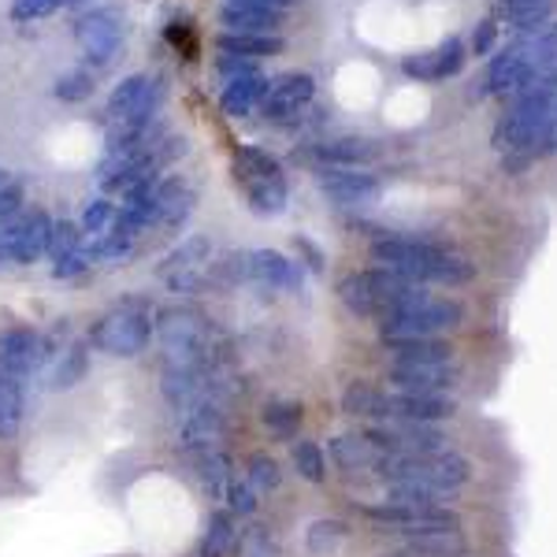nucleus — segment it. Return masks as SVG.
Returning <instances> with one entry per match:
<instances>
[{
    "label": "nucleus",
    "instance_id": "1",
    "mask_svg": "<svg viewBox=\"0 0 557 557\" xmlns=\"http://www.w3.org/2000/svg\"><path fill=\"white\" fill-rule=\"evenodd\" d=\"M546 78H557V23L550 20L539 30L517 34L513 41L502 52H494V60L483 71V97H498V101H509L520 89L546 83Z\"/></svg>",
    "mask_w": 557,
    "mask_h": 557
},
{
    "label": "nucleus",
    "instance_id": "2",
    "mask_svg": "<svg viewBox=\"0 0 557 557\" xmlns=\"http://www.w3.org/2000/svg\"><path fill=\"white\" fill-rule=\"evenodd\" d=\"M375 268L398 272L412 278L420 286H465L475 278V264L465 253H457L450 246H438L428 238H409V235H386L372 246Z\"/></svg>",
    "mask_w": 557,
    "mask_h": 557
},
{
    "label": "nucleus",
    "instance_id": "3",
    "mask_svg": "<svg viewBox=\"0 0 557 557\" xmlns=\"http://www.w3.org/2000/svg\"><path fill=\"white\" fill-rule=\"evenodd\" d=\"M380 480L391 483H406V487H424L435 498L450 502L465 491V483L472 480V465L465 454L443 450V454H428V457H409V454H383L372 469Z\"/></svg>",
    "mask_w": 557,
    "mask_h": 557
},
{
    "label": "nucleus",
    "instance_id": "4",
    "mask_svg": "<svg viewBox=\"0 0 557 557\" xmlns=\"http://www.w3.org/2000/svg\"><path fill=\"white\" fill-rule=\"evenodd\" d=\"M431 298L428 286L412 283V278L386 272V268H372V272H354L338 283V301L346 305L354 317H386L394 309H406Z\"/></svg>",
    "mask_w": 557,
    "mask_h": 557
},
{
    "label": "nucleus",
    "instance_id": "5",
    "mask_svg": "<svg viewBox=\"0 0 557 557\" xmlns=\"http://www.w3.org/2000/svg\"><path fill=\"white\" fill-rule=\"evenodd\" d=\"M157 335L164 346V368H220V343L212 338V323L201 312H160Z\"/></svg>",
    "mask_w": 557,
    "mask_h": 557
},
{
    "label": "nucleus",
    "instance_id": "6",
    "mask_svg": "<svg viewBox=\"0 0 557 557\" xmlns=\"http://www.w3.org/2000/svg\"><path fill=\"white\" fill-rule=\"evenodd\" d=\"M465 323V305L461 301H446V298H424L406 309H394L380 317V343L401 346V343H420V338H438V335H454Z\"/></svg>",
    "mask_w": 557,
    "mask_h": 557
},
{
    "label": "nucleus",
    "instance_id": "7",
    "mask_svg": "<svg viewBox=\"0 0 557 557\" xmlns=\"http://www.w3.org/2000/svg\"><path fill=\"white\" fill-rule=\"evenodd\" d=\"M231 172H235V183L242 186L246 205L257 215H275L286 209L290 190H286V175L272 152H264L257 146H242V149H235Z\"/></svg>",
    "mask_w": 557,
    "mask_h": 557
},
{
    "label": "nucleus",
    "instance_id": "8",
    "mask_svg": "<svg viewBox=\"0 0 557 557\" xmlns=\"http://www.w3.org/2000/svg\"><path fill=\"white\" fill-rule=\"evenodd\" d=\"M157 335L152 312L138 301H123L108 309L101 320L89 327V346L101 349L108 357H138Z\"/></svg>",
    "mask_w": 557,
    "mask_h": 557
},
{
    "label": "nucleus",
    "instance_id": "9",
    "mask_svg": "<svg viewBox=\"0 0 557 557\" xmlns=\"http://www.w3.org/2000/svg\"><path fill=\"white\" fill-rule=\"evenodd\" d=\"M368 443L383 454H409V457H428L450 450V435L438 424H406V420H394V424H375L364 431Z\"/></svg>",
    "mask_w": 557,
    "mask_h": 557
},
{
    "label": "nucleus",
    "instance_id": "10",
    "mask_svg": "<svg viewBox=\"0 0 557 557\" xmlns=\"http://www.w3.org/2000/svg\"><path fill=\"white\" fill-rule=\"evenodd\" d=\"M75 41H78V49H83L86 64H94V67L112 64L123 45L120 12H115V8H86L75 20Z\"/></svg>",
    "mask_w": 557,
    "mask_h": 557
},
{
    "label": "nucleus",
    "instance_id": "11",
    "mask_svg": "<svg viewBox=\"0 0 557 557\" xmlns=\"http://www.w3.org/2000/svg\"><path fill=\"white\" fill-rule=\"evenodd\" d=\"M457 417V398L446 391H391L383 406V424H446Z\"/></svg>",
    "mask_w": 557,
    "mask_h": 557
},
{
    "label": "nucleus",
    "instance_id": "12",
    "mask_svg": "<svg viewBox=\"0 0 557 557\" xmlns=\"http://www.w3.org/2000/svg\"><path fill=\"white\" fill-rule=\"evenodd\" d=\"M52 361L49 338H41L30 327H8L0 331V372L12 375V380H34L45 364Z\"/></svg>",
    "mask_w": 557,
    "mask_h": 557
},
{
    "label": "nucleus",
    "instance_id": "13",
    "mask_svg": "<svg viewBox=\"0 0 557 557\" xmlns=\"http://www.w3.org/2000/svg\"><path fill=\"white\" fill-rule=\"evenodd\" d=\"M361 517L372 524L391 528V532H428V528H454L461 524L454 509L446 506H412V502H375V506H361Z\"/></svg>",
    "mask_w": 557,
    "mask_h": 557
},
{
    "label": "nucleus",
    "instance_id": "14",
    "mask_svg": "<svg viewBox=\"0 0 557 557\" xmlns=\"http://www.w3.org/2000/svg\"><path fill=\"white\" fill-rule=\"evenodd\" d=\"M223 438H227V409L223 401H201L190 412H183V428H178V443L183 450L194 457L223 450Z\"/></svg>",
    "mask_w": 557,
    "mask_h": 557
},
{
    "label": "nucleus",
    "instance_id": "15",
    "mask_svg": "<svg viewBox=\"0 0 557 557\" xmlns=\"http://www.w3.org/2000/svg\"><path fill=\"white\" fill-rule=\"evenodd\" d=\"M312 97H317V83H312L309 75H301V71H294V75H283V78H275V83H268L260 112H264V120L278 123V127H290V123H298V115L305 108L312 104Z\"/></svg>",
    "mask_w": 557,
    "mask_h": 557
},
{
    "label": "nucleus",
    "instance_id": "16",
    "mask_svg": "<svg viewBox=\"0 0 557 557\" xmlns=\"http://www.w3.org/2000/svg\"><path fill=\"white\" fill-rule=\"evenodd\" d=\"M209 257H212V242L209 238H190L175 249L172 257L160 264V278H164L172 290H205V275H209Z\"/></svg>",
    "mask_w": 557,
    "mask_h": 557
},
{
    "label": "nucleus",
    "instance_id": "17",
    "mask_svg": "<svg viewBox=\"0 0 557 557\" xmlns=\"http://www.w3.org/2000/svg\"><path fill=\"white\" fill-rule=\"evenodd\" d=\"M465 41L461 38H446L438 41L435 49L428 52H412V57L401 60V75L406 78H417V83H443V78H454L465 71Z\"/></svg>",
    "mask_w": 557,
    "mask_h": 557
},
{
    "label": "nucleus",
    "instance_id": "18",
    "mask_svg": "<svg viewBox=\"0 0 557 557\" xmlns=\"http://www.w3.org/2000/svg\"><path fill=\"white\" fill-rule=\"evenodd\" d=\"M383 141L364 138V134H346V138H327V141H312V146L301 149L305 160H317V164H331V168H361L380 160Z\"/></svg>",
    "mask_w": 557,
    "mask_h": 557
},
{
    "label": "nucleus",
    "instance_id": "19",
    "mask_svg": "<svg viewBox=\"0 0 557 557\" xmlns=\"http://www.w3.org/2000/svg\"><path fill=\"white\" fill-rule=\"evenodd\" d=\"M386 383L394 391H446L454 394L457 386L465 383V372L457 361H446V364H412V368H398L391 364L386 368Z\"/></svg>",
    "mask_w": 557,
    "mask_h": 557
},
{
    "label": "nucleus",
    "instance_id": "20",
    "mask_svg": "<svg viewBox=\"0 0 557 557\" xmlns=\"http://www.w3.org/2000/svg\"><path fill=\"white\" fill-rule=\"evenodd\" d=\"M49 257H52V272H57V278L83 275L89 268V257H86V246H83V231H78L75 223H67V220L52 223Z\"/></svg>",
    "mask_w": 557,
    "mask_h": 557
},
{
    "label": "nucleus",
    "instance_id": "21",
    "mask_svg": "<svg viewBox=\"0 0 557 557\" xmlns=\"http://www.w3.org/2000/svg\"><path fill=\"white\" fill-rule=\"evenodd\" d=\"M406 554L412 557H465L469 554V535L461 524L454 528H428V532H401Z\"/></svg>",
    "mask_w": 557,
    "mask_h": 557
},
{
    "label": "nucleus",
    "instance_id": "22",
    "mask_svg": "<svg viewBox=\"0 0 557 557\" xmlns=\"http://www.w3.org/2000/svg\"><path fill=\"white\" fill-rule=\"evenodd\" d=\"M246 275L264 286H275V290H298L301 286V268L290 257L275 253V249H253V253H246Z\"/></svg>",
    "mask_w": 557,
    "mask_h": 557
},
{
    "label": "nucleus",
    "instance_id": "23",
    "mask_svg": "<svg viewBox=\"0 0 557 557\" xmlns=\"http://www.w3.org/2000/svg\"><path fill=\"white\" fill-rule=\"evenodd\" d=\"M320 186L327 197L343 205H364L380 197V178L368 172H354V168H331V172H320Z\"/></svg>",
    "mask_w": 557,
    "mask_h": 557
},
{
    "label": "nucleus",
    "instance_id": "24",
    "mask_svg": "<svg viewBox=\"0 0 557 557\" xmlns=\"http://www.w3.org/2000/svg\"><path fill=\"white\" fill-rule=\"evenodd\" d=\"M327 457L335 461V469L343 475H364L375 469V461H380V450H375L372 443H368V435L361 431H346V435H335L327 443Z\"/></svg>",
    "mask_w": 557,
    "mask_h": 557
},
{
    "label": "nucleus",
    "instance_id": "25",
    "mask_svg": "<svg viewBox=\"0 0 557 557\" xmlns=\"http://www.w3.org/2000/svg\"><path fill=\"white\" fill-rule=\"evenodd\" d=\"M220 20L231 34H275L283 26V12L264 4H246V0H227Z\"/></svg>",
    "mask_w": 557,
    "mask_h": 557
},
{
    "label": "nucleus",
    "instance_id": "26",
    "mask_svg": "<svg viewBox=\"0 0 557 557\" xmlns=\"http://www.w3.org/2000/svg\"><path fill=\"white\" fill-rule=\"evenodd\" d=\"M49 242H52V220L41 209L23 212L20 223V242H15V264H34V260L49 257Z\"/></svg>",
    "mask_w": 557,
    "mask_h": 557
},
{
    "label": "nucleus",
    "instance_id": "27",
    "mask_svg": "<svg viewBox=\"0 0 557 557\" xmlns=\"http://www.w3.org/2000/svg\"><path fill=\"white\" fill-rule=\"evenodd\" d=\"M383 406H386V391H380L368 380H354L343 394V412L354 420H372V424H383Z\"/></svg>",
    "mask_w": 557,
    "mask_h": 557
},
{
    "label": "nucleus",
    "instance_id": "28",
    "mask_svg": "<svg viewBox=\"0 0 557 557\" xmlns=\"http://www.w3.org/2000/svg\"><path fill=\"white\" fill-rule=\"evenodd\" d=\"M446 361H454V343H450V338H420V343L391 346V364H398V368L446 364Z\"/></svg>",
    "mask_w": 557,
    "mask_h": 557
},
{
    "label": "nucleus",
    "instance_id": "29",
    "mask_svg": "<svg viewBox=\"0 0 557 557\" xmlns=\"http://www.w3.org/2000/svg\"><path fill=\"white\" fill-rule=\"evenodd\" d=\"M26 383L12 380V375L0 372V438H15L23 428V412H26Z\"/></svg>",
    "mask_w": 557,
    "mask_h": 557
},
{
    "label": "nucleus",
    "instance_id": "30",
    "mask_svg": "<svg viewBox=\"0 0 557 557\" xmlns=\"http://www.w3.org/2000/svg\"><path fill=\"white\" fill-rule=\"evenodd\" d=\"M264 94H268V83L260 75L235 78V83H227V89H223L220 108L227 115H246V112H253V108H260Z\"/></svg>",
    "mask_w": 557,
    "mask_h": 557
},
{
    "label": "nucleus",
    "instance_id": "31",
    "mask_svg": "<svg viewBox=\"0 0 557 557\" xmlns=\"http://www.w3.org/2000/svg\"><path fill=\"white\" fill-rule=\"evenodd\" d=\"M223 52H235V57L257 60V57H275V52L286 49V41L278 34H223L220 38Z\"/></svg>",
    "mask_w": 557,
    "mask_h": 557
},
{
    "label": "nucleus",
    "instance_id": "32",
    "mask_svg": "<svg viewBox=\"0 0 557 557\" xmlns=\"http://www.w3.org/2000/svg\"><path fill=\"white\" fill-rule=\"evenodd\" d=\"M260 420H264V428L272 431L275 438H294V435H298V428H301V420H305V412H301L298 401L272 398L264 406V412H260Z\"/></svg>",
    "mask_w": 557,
    "mask_h": 557
},
{
    "label": "nucleus",
    "instance_id": "33",
    "mask_svg": "<svg viewBox=\"0 0 557 557\" xmlns=\"http://www.w3.org/2000/svg\"><path fill=\"white\" fill-rule=\"evenodd\" d=\"M238 546V528H235V517L231 513H212L209 524H205V535H201V550L209 557H227L231 550Z\"/></svg>",
    "mask_w": 557,
    "mask_h": 557
},
{
    "label": "nucleus",
    "instance_id": "34",
    "mask_svg": "<svg viewBox=\"0 0 557 557\" xmlns=\"http://www.w3.org/2000/svg\"><path fill=\"white\" fill-rule=\"evenodd\" d=\"M349 539V528H346V520H338V517H323L317 520V524L305 532V546H309L312 554H335L338 546H343Z\"/></svg>",
    "mask_w": 557,
    "mask_h": 557
},
{
    "label": "nucleus",
    "instance_id": "35",
    "mask_svg": "<svg viewBox=\"0 0 557 557\" xmlns=\"http://www.w3.org/2000/svg\"><path fill=\"white\" fill-rule=\"evenodd\" d=\"M197 461H201V483H205V491H209L212 498H223V494H227V483H231V465H227V457H223V450L201 454Z\"/></svg>",
    "mask_w": 557,
    "mask_h": 557
},
{
    "label": "nucleus",
    "instance_id": "36",
    "mask_svg": "<svg viewBox=\"0 0 557 557\" xmlns=\"http://www.w3.org/2000/svg\"><path fill=\"white\" fill-rule=\"evenodd\" d=\"M294 469L309 483H323L327 480V454L317 443H298L294 446Z\"/></svg>",
    "mask_w": 557,
    "mask_h": 557
},
{
    "label": "nucleus",
    "instance_id": "37",
    "mask_svg": "<svg viewBox=\"0 0 557 557\" xmlns=\"http://www.w3.org/2000/svg\"><path fill=\"white\" fill-rule=\"evenodd\" d=\"M86 364H89L86 346H83V343H75V346H71L67 354L57 361V375H52V386H57V391H67V386H75V383L86 375Z\"/></svg>",
    "mask_w": 557,
    "mask_h": 557
},
{
    "label": "nucleus",
    "instance_id": "38",
    "mask_svg": "<svg viewBox=\"0 0 557 557\" xmlns=\"http://www.w3.org/2000/svg\"><path fill=\"white\" fill-rule=\"evenodd\" d=\"M249 487L260 491V494H272L283 487V472H278V465H275V457H268V454H253L249 457Z\"/></svg>",
    "mask_w": 557,
    "mask_h": 557
},
{
    "label": "nucleus",
    "instance_id": "39",
    "mask_svg": "<svg viewBox=\"0 0 557 557\" xmlns=\"http://www.w3.org/2000/svg\"><path fill=\"white\" fill-rule=\"evenodd\" d=\"M52 94H57L64 104H83L86 97L94 94V75H89V71H67L64 78H57Z\"/></svg>",
    "mask_w": 557,
    "mask_h": 557
},
{
    "label": "nucleus",
    "instance_id": "40",
    "mask_svg": "<svg viewBox=\"0 0 557 557\" xmlns=\"http://www.w3.org/2000/svg\"><path fill=\"white\" fill-rule=\"evenodd\" d=\"M227 506H231V517H253L257 513V491L249 487V480H235L231 475V483H227Z\"/></svg>",
    "mask_w": 557,
    "mask_h": 557
},
{
    "label": "nucleus",
    "instance_id": "41",
    "mask_svg": "<svg viewBox=\"0 0 557 557\" xmlns=\"http://www.w3.org/2000/svg\"><path fill=\"white\" fill-rule=\"evenodd\" d=\"M115 220V209L108 201H94L83 209V223H78V231H86V235H104L108 227H112Z\"/></svg>",
    "mask_w": 557,
    "mask_h": 557
},
{
    "label": "nucleus",
    "instance_id": "42",
    "mask_svg": "<svg viewBox=\"0 0 557 557\" xmlns=\"http://www.w3.org/2000/svg\"><path fill=\"white\" fill-rule=\"evenodd\" d=\"M64 4V0H15L12 4V20H45V15H52L57 8Z\"/></svg>",
    "mask_w": 557,
    "mask_h": 557
},
{
    "label": "nucleus",
    "instance_id": "43",
    "mask_svg": "<svg viewBox=\"0 0 557 557\" xmlns=\"http://www.w3.org/2000/svg\"><path fill=\"white\" fill-rule=\"evenodd\" d=\"M20 212H23V186L4 183L0 186V227H4L8 220H15Z\"/></svg>",
    "mask_w": 557,
    "mask_h": 557
},
{
    "label": "nucleus",
    "instance_id": "44",
    "mask_svg": "<svg viewBox=\"0 0 557 557\" xmlns=\"http://www.w3.org/2000/svg\"><path fill=\"white\" fill-rule=\"evenodd\" d=\"M494 41H498V20L475 23V30H472V52H475V57H487V52L494 49Z\"/></svg>",
    "mask_w": 557,
    "mask_h": 557
},
{
    "label": "nucleus",
    "instance_id": "45",
    "mask_svg": "<svg viewBox=\"0 0 557 557\" xmlns=\"http://www.w3.org/2000/svg\"><path fill=\"white\" fill-rule=\"evenodd\" d=\"M220 75L227 78V83H235V78L257 75V67H253V60L235 57V52H223V57H220Z\"/></svg>",
    "mask_w": 557,
    "mask_h": 557
},
{
    "label": "nucleus",
    "instance_id": "46",
    "mask_svg": "<svg viewBox=\"0 0 557 557\" xmlns=\"http://www.w3.org/2000/svg\"><path fill=\"white\" fill-rule=\"evenodd\" d=\"M298 249H301V257L309 260V268H312V272L323 275V268H327V264H323V257H320L317 242H312V238H298Z\"/></svg>",
    "mask_w": 557,
    "mask_h": 557
},
{
    "label": "nucleus",
    "instance_id": "47",
    "mask_svg": "<svg viewBox=\"0 0 557 557\" xmlns=\"http://www.w3.org/2000/svg\"><path fill=\"white\" fill-rule=\"evenodd\" d=\"M528 4H554V0H502V12L506 8H528Z\"/></svg>",
    "mask_w": 557,
    "mask_h": 557
},
{
    "label": "nucleus",
    "instance_id": "48",
    "mask_svg": "<svg viewBox=\"0 0 557 557\" xmlns=\"http://www.w3.org/2000/svg\"><path fill=\"white\" fill-rule=\"evenodd\" d=\"M246 4H264V8H278V12H283V8L294 4V0H246Z\"/></svg>",
    "mask_w": 557,
    "mask_h": 557
},
{
    "label": "nucleus",
    "instance_id": "49",
    "mask_svg": "<svg viewBox=\"0 0 557 557\" xmlns=\"http://www.w3.org/2000/svg\"><path fill=\"white\" fill-rule=\"evenodd\" d=\"M194 557H209V554H205V550H201V546H197V554H194Z\"/></svg>",
    "mask_w": 557,
    "mask_h": 557
},
{
    "label": "nucleus",
    "instance_id": "50",
    "mask_svg": "<svg viewBox=\"0 0 557 557\" xmlns=\"http://www.w3.org/2000/svg\"><path fill=\"white\" fill-rule=\"evenodd\" d=\"M0 186H4V172H0Z\"/></svg>",
    "mask_w": 557,
    "mask_h": 557
},
{
    "label": "nucleus",
    "instance_id": "51",
    "mask_svg": "<svg viewBox=\"0 0 557 557\" xmlns=\"http://www.w3.org/2000/svg\"><path fill=\"white\" fill-rule=\"evenodd\" d=\"M406 557H412V554H406Z\"/></svg>",
    "mask_w": 557,
    "mask_h": 557
}]
</instances>
